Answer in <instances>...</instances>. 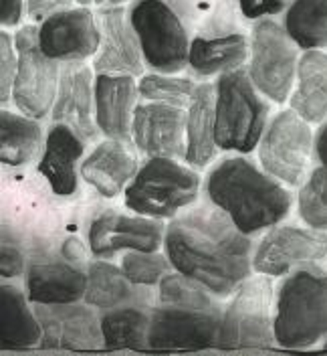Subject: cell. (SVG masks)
I'll list each match as a JSON object with an SVG mask.
<instances>
[{"mask_svg": "<svg viewBox=\"0 0 327 356\" xmlns=\"http://www.w3.org/2000/svg\"><path fill=\"white\" fill-rule=\"evenodd\" d=\"M28 259L21 243V237L17 233H8V229H2V247H0V273L4 280H15L26 273Z\"/></svg>", "mask_w": 327, "mask_h": 356, "instance_id": "36", "label": "cell"}, {"mask_svg": "<svg viewBox=\"0 0 327 356\" xmlns=\"http://www.w3.org/2000/svg\"><path fill=\"white\" fill-rule=\"evenodd\" d=\"M119 266L131 284L142 288H153L174 267L166 253L160 251H126Z\"/></svg>", "mask_w": 327, "mask_h": 356, "instance_id": "35", "label": "cell"}, {"mask_svg": "<svg viewBox=\"0 0 327 356\" xmlns=\"http://www.w3.org/2000/svg\"><path fill=\"white\" fill-rule=\"evenodd\" d=\"M198 83L190 77H176L170 73H148L137 81L140 97L144 102L170 104L178 108H188Z\"/></svg>", "mask_w": 327, "mask_h": 356, "instance_id": "33", "label": "cell"}, {"mask_svg": "<svg viewBox=\"0 0 327 356\" xmlns=\"http://www.w3.org/2000/svg\"><path fill=\"white\" fill-rule=\"evenodd\" d=\"M55 124H65L85 142L99 138L95 122V71L85 61L61 63V79L51 110Z\"/></svg>", "mask_w": 327, "mask_h": 356, "instance_id": "17", "label": "cell"}, {"mask_svg": "<svg viewBox=\"0 0 327 356\" xmlns=\"http://www.w3.org/2000/svg\"><path fill=\"white\" fill-rule=\"evenodd\" d=\"M289 6V0H237L239 15L244 21L259 22L283 15Z\"/></svg>", "mask_w": 327, "mask_h": 356, "instance_id": "38", "label": "cell"}, {"mask_svg": "<svg viewBox=\"0 0 327 356\" xmlns=\"http://www.w3.org/2000/svg\"><path fill=\"white\" fill-rule=\"evenodd\" d=\"M283 26L303 51L327 47V0H291Z\"/></svg>", "mask_w": 327, "mask_h": 356, "instance_id": "30", "label": "cell"}, {"mask_svg": "<svg viewBox=\"0 0 327 356\" xmlns=\"http://www.w3.org/2000/svg\"><path fill=\"white\" fill-rule=\"evenodd\" d=\"M101 332L108 348H146L152 322V310L146 304H126L106 310L101 316Z\"/></svg>", "mask_w": 327, "mask_h": 356, "instance_id": "29", "label": "cell"}, {"mask_svg": "<svg viewBox=\"0 0 327 356\" xmlns=\"http://www.w3.org/2000/svg\"><path fill=\"white\" fill-rule=\"evenodd\" d=\"M204 195L249 237L279 225L293 207V195L281 180L237 152L208 170Z\"/></svg>", "mask_w": 327, "mask_h": 356, "instance_id": "2", "label": "cell"}, {"mask_svg": "<svg viewBox=\"0 0 327 356\" xmlns=\"http://www.w3.org/2000/svg\"><path fill=\"white\" fill-rule=\"evenodd\" d=\"M327 261V231L297 225H275L255 247L253 271L285 277L295 269Z\"/></svg>", "mask_w": 327, "mask_h": 356, "instance_id": "11", "label": "cell"}, {"mask_svg": "<svg viewBox=\"0 0 327 356\" xmlns=\"http://www.w3.org/2000/svg\"><path fill=\"white\" fill-rule=\"evenodd\" d=\"M28 296L12 284L0 286V346L2 350H31L41 346L43 326L31 308Z\"/></svg>", "mask_w": 327, "mask_h": 356, "instance_id": "25", "label": "cell"}, {"mask_svg": "<svg viewBox=\"0 0 327 356\" xmlns=\"http://www.w3.org/2000/svg\"><path fill=\"white\" fill-rule=\"evenodd\" d=\"M164 237L166 225L162 219L106 211L89 222L87 247L93 257L111 259L126 251H160Z\"/></svg>", "mask_w": 327, "mask_h": 356, "instance_id": "13", "label": "cell"}, {"mask_svg": "<svg viewBox=\"0 0 327 356\" xmlns=\"http://www.w3.org/2000/svg\"><path fill=\"white\" fill-rule=\"evenodd\" d=\"M83 300L89 306L106 312L126 304H144L146 291L142 286L131 284L121 266L109 259H97L87 266V289Z\"/></svg>", "mask_w": 327, "mask_h": 356, "instance_id": "28", "label": "cell"}, {"mask_svg": "<svg viewBox=\"0 0 327 356\" xmlns=\"http://www.w3.org/2000/svg\"><path fill=\"white\" fill-rule=\"evenodd\" d=\"M140 170L137 156L130 142L106 138L81 162L79 175L103 199L121 195Z\"/></svg>", "mask_w": 327, "mask_h": 356, "instance_id": "22", "label": "cell"}, {"mask_svg": "<svg viewBox=\"0 0 327 356\" xmlns=\"http://www.w3.org/2000/svg\"><path fill=\"white\" fill-rule=\"evenodd\" d=\"M315 134L295 110L275 113L257 146L259 164L287 186H301L313 160Z\"/></svg>", "mask_w": 327, "mask_h": 356, "instance_id": "9", "label": "cell"}, {"mask_svg": "<svg viewBox=\"0 0 327 356\" xmlns=\"http://www.w3.org/2000/svg\"><path fill=\"white\" fill-rule=\"evenodd\" d=\"M17 69H19V53H17L15 37L2 31L0 33V102L2 106H6L12 99Z\"/></svg>", "mask_w": 327, "mask_h": 356, "instance_id": "37", "label": "cell"}, {"mask_svg": "<svg viewBox=\"0 0 327 356\" xmlns=\"http://www.w3.org/2000/svg\"><path fill=\"white\" fill-rule=\"evenodd\" d=\"M75 0H24V8H26V17L31 21L41 22L47 17H51L57 10L69 8Z\"/></svg>", "mask_w": 327, "mask_h": 356, "instance_id": "39", "label": "cell"}, {"mask_svg": "<svg viewBox=\"0 0 327 356\" xmlns=\"http://www.w3.org/2000/svg\"><path fill=\"white\" fill-rule=\"evenodd\" d=\"M220 310H188L160 304L152 308L148 348L208 350L220 348Z\"/></svg>", "mask_w": 327, "mask_h": 356, "instance_id": "12", "label": "cell"}, {"mask_svg": "<svg viewBox=\"0 0 327 356\" xmlns=\"http://www.w3.org/2000/svg\"><path fill=\"white\" fill-rule=\"evenodd\" d=\"M202 178L190 164L176 158H148L128 188L124 202L131 213L152 219H174L200 197Z\"/></svg>", "mask_w": 327, "mask_h": 356, "instance_id": "5", "label": "cell"}, {"mask_svg": "<svg viewBox=\"0 0 327 356\" xmlns=\"http://www.w3.org/2000/svg\"><path fill=\"white\" fill-rule=\"evenodd\" d=\"M24 289L33 304H75L85 298L87 269L63 257L35 255L28 259Z\"/></svg>", "mask_w": 327, "mask_h": 356, "instance_id": "19", "label": "cell"}, {"mask_svg": "<svg viewBox=\"0 0 327 356\" xmlns=\"http://www.w3.org/2000/svg\"><path fill=\"white\" fill-rule=\"evenodd\" d=\"M35 312L43 326V348L97 350L106 346L101 332V318L89 304H35Z\"/></svg>", "mask_w": 327, "mask_h": 356, "instance_id": "16", "label": "cell"}, {"mask_svg": "<svg viewBox=\"0 0 327 356\" xmlns=\"http://www.w3.org/2000/svg\"><path fill=\"white\" fill-rule=\"evenodd\" d=\"M24 13V0H0V22L4 29L19 26Z\"/></svg>", "mask_w": 327, "mask_h": 356, "instance_id": "40", "label": "cell"}, {"mask_svg": "<svg viewBox=\"0 0 327 356\" xmlns=\"http://www.w3.org/2000/svg\"><path fill=\"white\" fill-rule=\"evenodd\" d=\"M19 53V69L12 88V104L17 110L43 120L47 118L59 89L61 63L51 59L39 44V26L26 24L15 33Z\"/></svg>", "mask_w": 327, "mask_h": 356, "instance_id": "10", "label": "cell"}, {"mask_svg": "<svg viewBox=\"0 0 327 356\" xmlns=\"http://www.w3.org/2000/svg\"><path fill=\"white\" fill-rule=\"evenodd\" d=\"M313 160L321 166H327V120L319 124V130L315 132Z\"/></svg>", "mask_w": 327, "mask_h": 356, "instance_id": "41", "label": "cell"}, {"mask_svg": "<svg viewBox=\"0 0 327 356\" xmlns=\"http://www.w3.org/2000/svg\"><path fill=\"white\" fill-rule=\"evenodd\" d=\"M299 59V47L289 37L283 24L275 19L253 24L246 73L267 99L285 104L291 97Z\"/></svg>", "mask_w": 327, "mask_h": 356, "instance_id": "8", "label": "cell"}, {"mask_svg": "<svg viewBox=\"0 0 327 356\" xmlns=\"http://www.w3.org/2000/svg\"><path fill=\"white\" fill-rule=\"evenodd\" d=\"M85 154V140L65 124H55L47 132L44 150L39 158V175L53 195L67 199L79 188V162Z\"/></svg>", "mask_w": 327, "mask_h": 356, "instance_id": "21", "label": "cell"}, {"mask_svg": "<svg viewBox=\"0 0 327 356\" xmlns=\"http://www.w3.org/2000/svg\"><path fill=\"white\" fill-rule=\"evenodd\" d=\"M128 13L142 44L146 67L170 75L188 69L190 29L168 0H135Z\"/></svg>", "mask_w": 327, "mask_h": 356, "instance_id": "6", "label": "cell"}, {"mask_svg": "<svg viewBox=\"0 0 327 356\" xmlns=\"http://www.w3.org/2000/svg\"><path fill=\"white\" fill-rule=\"evenodd\" d=\"M218 150L249 154L261 142L271 106L242 69L218 75L215 81Z\"/></svg>", "mask_w": 327, "mask_h": 356, "instance_id": "4", "label": "cell"}, {"mask_svg": "<svg viewBox=\"0 0 327 356\" xmlns=\"http://www.w3.org/2000/svg\"><path fill=\"white\" fill-rule=\"evenodd\" d=\"M297 213L305 225L327 231V166L317 164L301 184Z\"/></svg>", "mask_w": 327, "mask_h": 356, "instance_id": "34", "label": "cell"}, {"mask_svg": "<svg viewBox=\"0 0 327 356\" xmlns=\"http://www.w3.org/2000/svg\"><path fill=\"white\" fill-rule=\"evenodd\" d=\"M164 253L176 271L206 286L218 300H226L251 275L255 245L206 200L170 219Z\"/></svg>", "mask_w": 327, "mask_h": 356, "instance_id": "1", "label": "cell"}, {"mask_svg": "<svg viewBox=\"0 0 327 356\" xmlns=\"http://www.w3.org/2000/svg\"><path fill=\"white\" fill-rule=\"evenodd\" d=\"M324 350H327V336L324 338Z\"/></svg>", "mask_w": 327, "mask_h": 356, "instance_id": "43", "label": "cell"}, {"mask_svg": "<svg viewBox=\"0 0 327 356\" xmlns=\"http://www.w3.org/2000/svg\"><path fill=\"white\" fill-rule=\"evenodd\" d=\"M215 83L202 81L186 108V158L192 168H206L218 152Z\"/></svg>", "mask_w": 327, "mask_h": 356, "instance_id": "24", "label": "cell"}, {"mask_svg": "<svg viewBox=\"0 0 327 356\" xmlns=\"http://www.w3.org/2000/svg\"><path fill=\"white\" fill-rule=\"evenodd\" d=\"M218 298L200 282L172 269L158 284V302L172 308L188 310H220Z\"/></svg>", "mask_w": 327, "mask_h": 356, "instance_id": "32", "label": "cell"}, {"mask_svg": "<svg viewBox=\"0 0 327 356\" xmlns=\"http://www.w3.org/2000/svg\"><path fill=\"white\" fill-rule=\"evenodd\" d=\"M133 148L146 158H186V108L170 104H137L131 124Z\"/></svg>", "mask_w": 327, "mask_h": 356, "instance_id": "15", "label": "cell"}, {"mask_svg": "<svg viewBox=\"0 0 327 356\" xmlns=\"http://www.w3.org/2000/svg\"><path fill=\"white\" fill-rule=\"evenodd\" d=\"M79 4H95V6H124V4H131L135 0H77Z\"/></svg>", "mask_w": 327, "mask_h": 356, "instance_id": "42", "label": "cell"}, {"mask_svg": "<svg viewBox=\"0 0 327 356\" xmlns=\"http://www.w3.org/2000/svg\"><path fill=\"white\" fill-rule=\"evenodd\" d=\"M140 89L133 75L95 73V122L106 138L130 142Z\"/></svg>", "mask_w": 327, "mask_h": 356, "instance_id": "20", "label": "cell"}, {"mask_svg": "<svg viewBox=\"0 0 327 356\" xmlns=\"http://www.w3.org/2000/svg\"><path fill=\"white\" fill-rule=\"evenodd\" d=\"M44 142L47 134L41 120L8 110L0 111V158L4 166H28L43 152Z\"/></svg>", "mask_w": 327, "mask_h": 356, "instance_id": "27", "label": "cell"}, {"mask_svg": "<svg viewBox=\"0 0 327 356\" xmlns=\"http://www.w3.org/2000/svg\"><path fill=\"white\" fill-rule=\"evenodd\" d=\"M97 21L101 31V44L93 57L95 73H144V53L137 33L130 21V13L124 6H97Z\"/></svg>", "mask_w": 327, "mask_h": 356, "instance_id": "18", "label": "cell"}, {"mask_svg": "<svg viewBox=\"0 0 327 356\" xmlns=\"http://www.w3.org/2000/svg\"><path fill=\"white\" fill-rule=\"evenodd\" d=\"M327 336V271L301 267L275 293V338L287 350H305Z\"/></svg>", "mask_w": 327, "mask_h": 356, "instance_id": "3", "label": "cell"}, {"mask_svg": "<svg viewBox=\"0 0 327 356\" xmlns=\"http://www.w3.org/2000/svg\"><path fill=\"white\" fill-rule=\"evenodd\" d=\"M289 106L309 124L327 120V53L321 49L301 55Z\"/></svg>", "mask_w": 327, "mask_h": 356, "instance_id": "26", "label": "cell"}, {"mask_svg": "<svg viewBox=\"0 0 327 356\" xmlns=\"http://www.w3.org/2000/svg\"><path fill=\"white\" fill-rule=\"evenodd\" d=\"M198 35L217 37L237 31V0H168Z\"/></svg>", "mask_w": 327, "mask_h": 356, "instance_id": "31", "label": "cell"}, {"mask_svg": "<svg viewBox=\"0 0 327 356\" xmlns=\"http://www.w3.org/2000/svg\"><path fill=\"white\" fill-rule=\"evenodd\" d=\"M275 293L271 275H249L222 310L220 348H273Z\"/></svg>", "mask_w": 327, "mask_h": 356, "instance_id": "7", "label": "cell"}, {"mask_svg": "<svg viewBox=\"0 0 327 356\" xmlns=\"http://www.w3.org/2000/svg\"><path fill=\"white\" fill-rule=\"evenodd\" d=\"M251 55V37L240 31L217 37H192L188 53V69L196 77H218L228 71L242 69Z\"/></svg>", "mask_w": 327, "mask_h": 356, "instance_id": "23", "label": "cell"}, {"mask_svg": "<svg viewBox=\"0 0 327 356\" xmlns=\"http://www.w3.org/2000/svg\"><path fill=\"white\" fill-rule=\"evenodd\" d=\"M39 44L59 63L87 61L101 44L97 15L85 4L53 13L39 24Z\"/></svg>", "mask_w": 327, "mask_h": 356, "instance_id": "14", "label": "cell"}]
</instances>
